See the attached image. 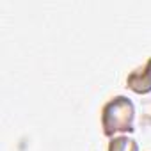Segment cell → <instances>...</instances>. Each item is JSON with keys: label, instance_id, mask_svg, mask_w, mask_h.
<instances>
[{"label": "cell", "instance_id": "obj_1", "mask_svg": "<svg viewBox=\"0 0 151 151\" xmlns=\"http://www.w3.org/2000/svg\"><path fill=\"white\" fill-rule=\"evenodd\" d=\"M133 123V105L130 100L117 96L103 109V128L107 135L114 132H130Z\"/></svg>", "mask_w": 151, "mask_h": 151}, {"label": "cell", "instance_id": "obj_2", "mask_svg": "<svg viewBox=\"0 0 151 151\" xmlns=\"http://www.w3.org/2000/svg\"><path fill=\"white\" fill-rule=\"evenodd\" d=\"M128 86L135 93H149L151 91V59L147 60L144 69H137L130 75Z\"/></svg>", "mask_w": 151, "mask_h": 151}, {"label": "cell", "instance_id": "obj_3", "mask_svg": "<svg viewBox=\"0 0 151 151\" xmlns=\"http://www.w3.org/2000/svg\"><path fill=\"white\" fill-rule=\"evenodd\" d=\"M109 151H137V144L128 137H119L110 142Z\"/></svg>", "mask_w": 151, "mask_h": 151}]
</instances>
